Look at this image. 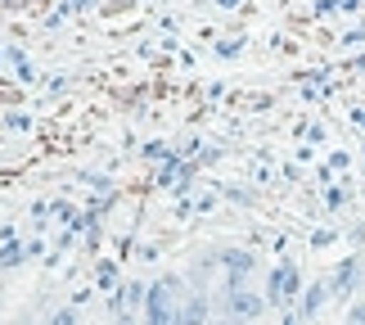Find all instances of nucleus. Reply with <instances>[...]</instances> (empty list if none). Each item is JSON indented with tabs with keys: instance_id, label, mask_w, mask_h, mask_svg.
Wrapping results in <instances>:
<instances>
[{
	"instance_id": "f257e3e1",
	"label": "nucleus",
	"mask_w": 365,
	"mask_h": 325,
	"mask_svg": "<svg viewBox=\"0 0 365 325\" xmlns=\"http://www.w3.org/2000/svg\"><path fill=\"white\" fill-rule=\"evenodd\" d=\"M180 280L176 276H163L158 285H149V299H145V325H180Z\"/></svg>"
},
{
	"instance_id": "f03ea898",
	"label": "nucleus",
	"mask_w": 365,
	"mask_h": 325,
	"mask_svg": "<svg viewBox=\"0 0 365 325\" xmlns=\"http://www.w3.org/2000/svg\"><path fill=\"white\" fill-rule=\"evenodd\" d=\"M145 299H149V285H140V280L118 285V294H113V316H118V325H135V312H145Z\"/></svg>"
},
{
	"instance_id": "7ed1b4c3",
	"label": "nucleus",
	"mask_w": 365,
	"mask_h": 325,
	"mask_svg": "<svg viewBox=\"0 0 365 325\" xmlns=\"http://www.w3.org/2000/svg\"><path fill=\"white\" fill-rule=\"evenodd\" d=\"M266 312V299L262 294H252V289H226V316L230 321H257Z\"/></svg>"
},
{
	"instance_id": "20e7f679",
	"label": "nucleus",
	"mask_w": 365,
	"mask_h": 325,
	"mask_svg": "<svg viewBox=\"0 0 365 325\" xmlns=\"http://www.w3.org/2000/svg\"><path fill=\"white\" fill-rule=\"evenodd\" d=\"M293 294H298V266H293V262H279L275 271H271L266 299H271V307H279V303H293Z\"/></svg>"
},
{
	"instance_id": "39448f33",
	"label": "nucleus",
	"mask_w": 365,
	"mask_h": 325,
	"mask_svg": "<svg viewBox=\"0 0 365 325\" xmlns=\"http://www.w3.org/2000/svg\"><path fill=\"white\" fill-rule=\"evenodd\" d=\"M221 266H226V280H230V289H244V280L252 276V262L248 253H226V258H221Z\"/></svg>"
},
{
	"instance_id": "423d86ee",
	"label": "nucleus",
	"mask_w": 365,
	"mask_h": 325,
	"mask_svg": "<svg viewBox=\"0 0 365 325\" xmlns=\"http://www.w3.org/2000/svg\"><path fill=\"white\" fill-rule=\"evenodd\" d=\"M180 325H212L207 321V299L203 294H185V303H180Z\"/></svg>"
},
{
	"instance_id": "0eeeda50",
	"label": "nucleus",
	"mask_w": 365,
	"mask_h": 325,
	"mask_svg": "<svg viewBox=\"0 0 365 325\" xmlns=\"http://www.w3.org/2000/svg\"><path fill=\"white\" fill-rule=\"evenodd\" d=\"M356 276H361V266H356V258H347V262L339 266V276H334V285H329V289H339V299H347V294L356 289Z\"/></svg>"
},
{
	"instance_id": "6e6552de",
	"label": "nucleus",
	"mask_w": 365,
	"mask_h": 325,
	"mask_svg": "<svg viewBox=\"0 0 365 325\" xmlns=\"http://www.w3.org/2000/svg\"><path fill=\"white\" fill-rule=\"evenodd\" d=\"M325 299H329V285H312V289L302 294V303H298V316H302V321L316 316L320 307H325Z\"/></svg>"
},
{
	"instance_id": "1a4fd4ad",
	"label": "nucleus",
	"mask_w": 365,
	"mask_h": 325,
	"mask_svg": "<svg viewBox=\"0 0 365 325\" xmlns=\"http://www.w3.org/2000/svg\"><path fill=\"white\" fill-rule=\"evenodd\" d=\"M347 325H365V299L352 303V312H347Z\"/></svg>"
},
{
	"instance_id": "9d476101",
	"label": "nucleus",
	"mask_w": 365,
	"mask_h": 325,
	"mask_svg": "<svg viewBox=\"0 0 365 325\" xmlns=\"http://www.w3.org/2000/svg\"><path fill=\"white\" fill-rule=\"evenodd\" d=\"M50 325H77V312H73V307H63V312H54Z\"/></svg>"
},
{
	"instance_id": "9b49d317",
	"label": "nucleus",
	"mask_w": 365,
	"mask_h": 325,
	"mask_svg": "<svg viewBox=\"0 0 365 325\" xmlns=\"http://www.w3.org/2000/svg\"><path fill=\"white\" fill-rule=\"evenodd\" d=\"M212 325H244V321H230V316H217Z\"/></svg>"
}]
</instances>
